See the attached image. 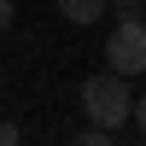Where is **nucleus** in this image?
Masks as SVG:
<instances>
[{
  "instance_id": "1",
  "label": "nucleus",
  "mask_w": 146,
  "mask_h": 146,
  "mask_svg": "<svg viewBox=\"0 0 146 146\" xmlns=\"http://www.w3.org/2000/svg\"><path fill=\"white\" fill-rule=\"evenodd\" d=\"M82 111H88V123L123 129L129 117H135V94H129V76H117V70H100V76H88V82H82Z\"/></svg>"
},
{
  "instance_id": "2",
  "label": "nucleus",
  "mask_w": 146,
  "mask_h": 146,
  "mask_svg": "<svg viewBox=\"0 0 146 146\" xmlns=\"http://www.w3.org/2000/svg\"><path fill=\"white\" fill-rule=\"evenodd\" d=\"M105 64L117 76H140L146 70V23L140 18H117L111 35H105Z\"/></svg>"
},
{
  "instance_id": "3",
  "label": "nucleus",
  "mask_w": 146,
  "mask_h": 146,
  "mask_svg": "<svg viewBox=\"0 0 146 146\" xmlns=\"http://www.w3.org/2000/svg\"><path fill=\"white\" fill-rule=\"evenodd\" d=\"M105 6H111V0H58V12H64L70 23H100Z\"/></svg>"
},
{
  "instance_id": "4",
  "label": "nucleus",
  "mask_w": 146,
  "mask_h": 146,
  "mask_svg": "<svg viewBox=\"0 0 146 146\" xmlns=\"http://www.w3.org/2000/svg\"><path fill=\"white\" fill-rule=\"evenodd\" d=\"M111 12L117 18H140V0H111Z\"/></svg>"
},
{
  "instance_id": "5",
  "label": "nucleus",
  "mask_w": 146,
  "mask_h": 146,
  "mask_svg": "<svg viewBox=\"0 0 146 146\" xmlns=\"http://www.w3.org/2000/svg\"><path fill=\"white\" fill-rule=\"evenodd\" d=\"M0 146H18V123L12 117H0Z\"/></svg>"
},
{
  "instance_id": "6",
  "label": "nucleus",
  "mask_w": 146,
  "mask_h": 146,
  "mask_svg": "<svg viewBox=\"0 0 146 146\" xmlns=\"http://www.w3.org/2000/svg\"><path fill=\"white\" fill-rule=\"evenodd\" d=\"M135 129H140V140H146V94L135 100Z\"/></svg>"
},
{
  "instance_id": "7",
  "label": "nucleus",
  "mask_w": 146,
  "mask_h": 146,
  "mask_svg": "<svg viewBox=\"0 0 146 146\" xmlns=\"http://www.w3.org/2000/svg\"><path fill=\"white\" fill-rule=\"evenodd\" d=\"M12 29V0H0V35Z\"/></svg>"
},
{
  "instance_id": "8",
  "label": "nucleus",
  "mask_w": 146,
  "mask_h": 146,
  "mask_svg": "<svg viewBox=\"0 0 146 146\" xmlns=\"http://www.w3.org/2000/svg\"><path fill=\"white\" fill-rule=\"evenodd\" d=\"M140 23H146V0H140Z\"/></svg>"
}]
</instances>
